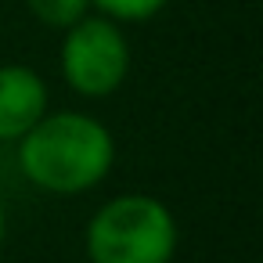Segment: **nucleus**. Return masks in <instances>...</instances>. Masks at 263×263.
I'll return each mask as SVG.
<instances>
[{"label": "nucleus", "mask_w": 263, "mask_h": 263, "mask_svg": "<svg viewBox=\"0 0 263 263\" xmlns=\"http://www.w3.org/2000/svg\"><path fill=\"white\" fill-rule=\"evenodd\" d=\"M116 166L112 130L87 112H47L18 141V173L51 195H83Z\"/></svg>", "instance_id": "nucleus-1"}, {"label": "nucleus", "mask_w": 263, "mask_h": 263, "mask_svg": "<svg viewBox=\"0 0 263 263\" xmlns=\"http://www.w3.org/2000/svg\"><path fill=\"white\" fill-rule=\"evenodd\" d=\"M83 245L90 263H173L180 231L162 198L126 191L90 216Z\"/></svg>", "instance_id": "nucleus-2"}, {"label": "nucleus", "mask_w": 263, "mask_h": 263, "mask_svg": "<svg viewBox=\"0 0 263 263\" xmlns=\"http://www.w3.org/2000/svg\"><path fill=\"white\" fill-rule=\"evenodd\" d=\"M130 40L119 22L87 15L62 36V76L80 98H108L126 83Z\"/></svg>", "instance_id": "nucleus-3"}, {"label": "nucleus", "mask_w": 263, "mask_h": 263, "mask_svg": "<svg viewBox=\"0 0 263 263\" xmlns=\"http://www.w3.org/2000/svg\"><path fill=\"white\" fill-rule=\"evenodd\" d=\"M47 116V83L29 65H0V144H18Z\"/></svg>", "instance_id": "nucleus-4"}, {"label": "nucleus", "mask_w": 263, "mask_h": 263, "mask_svg": "<svg viewBox=\"0 0 263 263\" xmlns=\"http://www.w3.org/2000/svg\"><path fill=\"white\" fill-rule=\"evenodd\" d=\"M26 8L40 26L58 29V33H65L69 26H76L80 18H87L94 11L90 0H26Z\"/></svg>", "instance_id": "nucleus-5"}, {"label": "nucleus", "mask_w": 263, "mask_h": 263, "mask_svg": "<svg viewBox=\"0 0 263 263\" xmlns=\"http://www.w3.org/2000/svg\"><path fill=\"white\" fill-rule=\"evenodd\" d=\"M90 8L112 22H148L170 8V0H90Z\"/></svg>", "instance_id": "nucleus-6"}, {"label": "nucleus", "mask_w": 263, "mask_h": 263, "mask_svg": "<svg viewBox=\"0 0 263 263\" xmlns=\"http://www.w3.org/2000/svg\"><path fill=\"white\" fill-rule=\"evenodd\" d=\"M4 238H8V213H4V202H0V249H4Z\"/></svg>", "instance_id": "nucleus-7"}]
</instances>
